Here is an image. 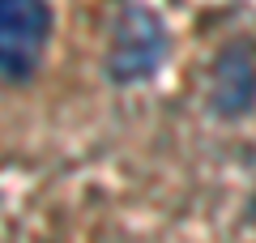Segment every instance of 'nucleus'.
<instances>
[{"instance_id":"3","label":"nucleus","mask_w":256,"mask_h":243,"mask_svg":"<svg viewBox=\"0 0 256 243\" xmlns=\"http://www.w3.org/2000/svg\"><path fill=\"white\" fill-rule=\"evenodd\" d=\"M256 102V56L252 47H226L210 68V111L222 120L248 116Z\"/></svg>"},{"instance_id":"2","label":"nucleus","mask_w":256,"mask_h":243,"mask_svg":"<svg viewBox=\"0 0 256 243\" xmlns=\"http://www.w3.org/2000/svg\"><path fill=\"white\" fill-rule=\"evenodd\" d=\"M52 38L47 0H0V77L30 81Z\"/></svg>"},{"instance_id":"1","label":"nucleus","mask_w":256,"mask_h":243,"mask_svg":"<svg viewBox=\"0 0 256 243\" xmlns=\"http://www.w3.org/2000/svg\"><path fill=\"white\" fill-rule=\"evenodd\" d=\"M166 56V26L158 22L154 9L128 0L111 22V43H107V77L116 86L154 77V68Z\"/></svg>"}]
</instances>
